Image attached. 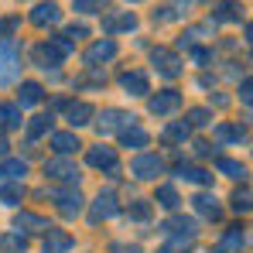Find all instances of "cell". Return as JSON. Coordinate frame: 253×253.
<instances>
[{"instance_id":"obj_19","label":"cell","mask_w":253,"mask_h":253,"mask_svg":"<svg viewBox=\"0 0 253 253\" xmlns=\"http://www.w3.org/2000/svg\"><path fill=\"white\" fill-rule=\"evenodd\" d=\"M120 85H124L130 96H147V92H151V83H147L144 72H124V76H120Z\"/></svg>"},{"instance_id":"obj_8","label":"cell","mask_w":253,"mask_h":253,"mask_svg":"<svg viewBox=\"0 0 253 253\" xmlns=\"http://www.w3.org/2000/svg\"><path fill=\"white\" fill-rule=\"evenodd\" d=\"M62 21V7L55 3V0H42L35 10H31V24L35 28H51V24H58Z\"/></svg>"},{"instance_id":"obj_1","label":"cell","mask_w":253,"mask_h":253,"mask_svg":"<svg viewBox=\"0 0 253 253\" xmlns=\"http://www.w3.org/2000/svg\"><path fill=\"white\" fill-rule=\"evenodd\" d=\"M151 62H154V69H158L161 76H168V79H178V76L185 72V62H181L178 51H171V48H154V51H151Z\"/></svg>"},{"instance_id":"obj_28","label":"cell","mask_w":253,"mask_h":253,"mask_svg":"<svg viewBox=\"0 0 253 253\" xmlns=\"http://www.w3.org/2000/svg\"><path fill=\"white\" fill-rule=\"evenodd\" d=\"M212 133H215V140H219V144H226V140H243V137H247V126H240V124H219Z\"/></svg>"},{"instance_id":"obj_36","label":"cell","mask_w":253,"mask_h":253,"mask_svg":"<svg viewBox=\"0 0 253 253\" xmlns=\"http://www.w3.org/2000/svg\"><path fill=\"white\" fill-rule=\"evenodd\" d=\"M219 171L229 174V178H247V168L240 161H233V158H219Z\"/></svg>"},{"instance_id":"obj_13","label":"cell","mask_w":253,"mask_h":253,"mask_svg":"<svg viewBox=\"0 0 253 253\" xmlns=\"http://www.w3.org/2000/svg\"><path fill=\"white\" fill-rule=\"evenodd\" d=\"M168 236H188V240H195V233H199V222L195 219H188V215H171L168 222L161 226Z\"/></svg>"},{"instance_id":"obj_33","label":"cell","mask_w":253,"mask_h":253,"mask_svg":"<svg viewBox=\"0 0 253 253\" xmlns=\"http://www.w3.org/2000/svg\"><path fill=\"white\" fill-rule=\"evenodd\" d=\"M185 124H188V126H209L212 124V110H206V106L188 110V113H185Z\"/></svg>"},{"instance_id":"obj_34","label":"cell","mask_w":253,"mask_h":253,"mask_svg":"<svg viewBox=\"0 0 253 253\" xmlns=\"http://www.w3.org/2000/svg\"><path fill=\"white\" fill-rule=\"evenodd\" d=\"M72 7H76L79 14H103V10L110 7V0H72Z\"/></svg>"},{"instance_id":"obj_17","label":"cell","mask_w":253,"mask_h":253,"mask_svg":"<svg viewBox=\"0 0 253 253\" xmlns=\"http://www.w3.org/2000/svg\"><path fill=\"white\" fill-rule=\"evenodd\" d=\"M192 206H195L199 215H206V219H212V222L222 219V206L215 202V195H209V192H199V195L192 199Z\"/></svg>"},{"instance_id":"obj_45","label":"cell","mask_w":253,"mask_h":253,"mask_svg":"<svg viewBox=\"0 0 253 253\" xmlns=\"http://www.w3.org/2000/svg\"><path fill=\"white\" fill-rule=\"evenodd\" d=\"M188 247H192L188 236H171V243H168V250H165V253H181V250H188Z\"/></svg>"},{"instance_id":"obj_30","label":"cell","mask_w":253,"mask_h":253,"mask_svg":"<svg viewBox=\"0 0 253 253\" xmlns=\"http://www.w3.org/2000/svg\"><path fill=\"white\" fill-rule=\"evenodd\" d=\"M35 58H38V65H42V69H55V65L62 62V55H58L48 42H42L38 48H35Z\"/></svg>"},{"instance_id":"obj_11","label":"cell","mask_w":253,"mask_h":253,"mask_svg":"<svg viewBox=\"0 0 253 253\" xmlns=\"http://www.w3.org/2000/svg\"><path fill=\"white\" fill-rule=\"evenodd\" d=\"M137 28V14L124 10V14H106L103 17V31L106 35H120V31H133Z\"/></svg>"},{"instance_id":"obj_10","label":"cell","mask_w":253,"mask_h":253,"mask_svg":"<svg viewBox=\"0 0 253 253\" xmlns=\"http://www.w3.org/2000/svg\"><path fill=\"white\" fill-rule=\"evenodd\" d=\"M48 229H55V226L42 215H35V212H17L14 215V233H48Z\"/></svg>"},{"instance_id":"obj_2","label":"cell","mask_w":253,"mask_h":253,"mask_svg":"<svg viewBox=\"0 0 253 253\" xmlns=\"http://www.w3.org/2000/svg\"><path fill=\"white\" fill-rule=\"evenodd\" d=\"M130 174L140 178V181H151V178L165 174V158L161 154H137L133 165H130Z\"/></svg>"},{"instance_id":"obj_21","label":"cell","mask_w":253,"mask_h":253,"mask_svg":"<svg viewBox=\"0 0 253 253\" xmlns=\"http://www.w3.org/2000/svg\"><path fill=\"white\" fill-rule=\"evenodd\" d=\"M92 117H96V110L89 103H69V124H72V130L92 124Z\"/></svg>"},{"instance_id":"obj_25","label":"cell","mask_w":253,"mask_h":253,"mask_svg":"<svg viewBox=\"0 0 253 253\" xmlns=\"http://www.w3.org/2000/svg\"><path fill=\"white\" fill-rule=\"evenodd\" d=\"M147 130H140V126H126V130H120V147H147Z\"/></svg>"},{"instance_id":"obj_47","label":"cell","mask_w":253,"mask_h":253,"mask_svg":"<svg viewBox=\"0 0 253 253\" xmlns=\"http://www.w3.org/2000/svg\"><path fill=\"white\" fill-rule=\"evenodd\" d=\"M192 147H195V154H199V158H209V154H212V144H209V140H195Z\"/></svg>"},{"instance_id":"obj_5","label":"cell","mask_w":253,"mask_h":253,"mask_svg":"<svg viewBox=\"0 0 253 253\" xmlns=\"http://www.w3.org/2000/svg\"><path fill=\"white\" fill-rule=\"evenodd\" d=\"M44 174L48 178H55V181H79V165L72 161V158H51V161H44Z\"/></svg>"},{"instance_id":"obj_24","label":"cell","mask_w":253,"mask_h":253,"mask_svg":"<svg viewBox=\"0 0 253 253\" xmlns=\"http://www.w3.org/2000/svg\"><path fill=\"white\" fill-rule=\"evenodd\" d=\"M188 133H192V126L185 124V120H171V124L161 130V137H165L168 144H185V140H188Z\"/></svg>"},{"instance_id":"obj_42","label":"cell","mask_w":253,"mask_h":253,"mask_svg":"<svg viewBox=\"0 0 253 253\" xmlns=\"http://www.w3.org/2000/svg\"><path fill=\"white\" fill-rule=\"evenodd\" d=\"M21 28V17H0V38H10Z\"/></svg>"},{"instance_id":"obj_31","label":"cell","mask_w":253,"mask_h":253,"mask_svg":"<svg viewBox=\"0 0 253 253\" xmlns=\"http://www.w3.org/2000/svg\"><path fill=\"white\" fill-rule=\"evenodd\" d=\"M178 174H181L185 181H195V185H212V174L206 168H195V165H181Z\"/></svg>"},{"instance_id":"obj_12","label":"cell","mask_w":253,"mask_h":253,"mask_svg":"<svg viewBox=\"0 0 253 253\" xmlns=\"http://www.w3.org/2000/svg\"><path fill=\"white\" fill-rule=\"evenodd\" d=\"M117 55V42L113 38H99V42H92L85 48V62L89 65H99V62H110Z\"/></svg>"},{"instance_id":"obj_43","label":"cell","mask_w":253,"mask_h":253,"mask_svg":"<svg viewBox=\"0 0 253 253\" xmlns=\"http://www.w3.org/2000/svg\"><path fill=\"white\" fill-rule=\"evenodd\" d=\"M85 35H89V28H85V24H69L62 38H65V42H79V38H85Z\"/></svg>"},{"instance_id":"obj_22","label":"cell","mask_w":253,"mask_h":253,"mask_svg":"<svg viewBox=\"0 0 253 253\" xmlns=\"http://www.w3.org/2000/svg\"><path fill=\"white\" fill-rule=\"evenodd\" d=\"M28 174V165L21 161V158H3L0 161V178H7V181H21Z\"/></svg>"},{"instance_id":"obj_9","label":"cell","mask_w":253,"mask_h":253,"mask_svg":"<svg viewBox=\"0 0 253 253\" xmlns=\"http://www.w3.org/2000/svg\"><path fill=\"white\" fill-rule=\"evenodd\" d=\"M85 161H89V168L117 171V151L106 147V144H99V147H89V151H85Z\"/></svg>"},{"instance_id":"obj_14","label":"cell","mask_w":253,"mask_h":253,"mask_svg":"<svg viewBox=\"0 0 253 253\" xmlns=\"http://www.w3.org/2000/svg\"><path fill=\"white\" fill-rule=\"evenodd\" d=\"M51 147H55L58 158H69V154H76L83 144H79L76 130H58V133H51Z\"/></svg>"},{"instance_id":"obj_37","label":"cell","mask_w":253,"mask_h":253,"mask_svg":"<svg viewBox=\"0 0 253 253\" xmlns=\"http://www.w3.org/2000/svg\"><path fill=\"white\" fill-rule=\"evenodd\" d=\"M250 188H247V185H243V188H236V192H233V209L236 212H250Z\"/></svg>"},{"instance_id":"obj_35","label":"cell","mask_w":253,"mask_h":253,"mask_svg":"<svg viewBox=\"0 0 253 253\" xmlns=\"http://www.w3.org/2000/svg\"><path fill=\"white\" fill-rule=\"evenodd\" d=\"M154 202H158V206H165V209H178V202H181V199H178V192H174L171 185H161Z\"/></svg>"},{"instance_id":"obj_16","label":"cell","mask_w":253,"mask_h":253,"mask_svg":"<svg viewBox=\"0 0 253 253\" xmlns=\"http://www.w3.org/2000/svg\"><path fill=\"white\" fill-rule=\"evenodd\" d=\"M55 199H58V212H62L65 219H72V215H79V212H83V195H79V188L55 192Z\"/></svg>"},{"instance_id":"obj_46","label":"cell","mask_w":253,"mask_h":253,"mask_svg":"<svg viewBox=\"0 0 253 253\" xmlns=\"http://www.w3.org/2000/svg\"><path fill=\"white\" fill-rule=\"evenodd\" d=\"M48 44H51V48H55V51H58V55H62V58H65V55H69V51H72V42H65V38H62V35H58V38H48Z\"/></svg>"},{"instance_id":"obj_41","label":"cell","mask_w":253,"mask_h":253,"mask_svg":"<svg viewBox=\"0 0 253 253\" xmlns=\"http://www.w3.org/2000/svg\"><path fill=\"white\" fill-rule=\"evenodd\" d=\"M174 17H181V10H178L174 3H165V7L154 10V21H161V24H165V21H174Z\"/></svg>"},{"instance_id":"obj_7","label":"cell","mask_w":253,"mask_h":253,"mask_svg":"<svg viewBox=\"0 0 253 253\" xmlns=\"http://www.w3.org/2000/svg\"><path fill=\"white\" fill-rule=\"evenodd\" d=\"M117 212H120L117 195H113V192H99V195H96V202H92V209H89V222H92V226H99L103 219H110V215H117Z\"/></svg>"},{"instance_id":"obj_26","label":"cell","mask_w":253,"mask_h":253,"mask_svg":"<svg viewBox=\"0 0 253 253\" xmlns=\"http://www.w3.org/2000/svg\"><path fill=\"white\" fill-rule=\"evenodd\" d=\"M21 124H24L21 120V106L17 103H0V126L3 130H17Z\"/></svg>"},{"instance_id":"obj_50","label":"cell","mask_w":253,"mask_h":253,"mask_svg":"<svg viewBox=\"0 0 253 253\" xmlns=\"http://www.w3.org/2000/svg\"><path fill=\"white\" fill-rule=\"evenodd\" d=\"M113 253H137V247H120V243H117V247H113Z\"/></svg>"},{"instance_id":"obj_49","label":"cell","mask_w":253,"mask_h":253,"mask_svg":"<svg viewBox=\"0 0 253 253\" xmlns=\"http://www.w3.org/2000/svg\"><path fill=\"white\" fill-rule=\"evenodd\" d=\"M3 158H10V144L0 137V161H3Z\"/></svg>"},{"instance_id":"obj_18","label":"cell","mask_w":253,"mask_h":253,"mask_svg":"<svg viewBox=\"0 0 253 253\" xmlns=\"http://www.w3.org/2000/svg\"><path fill=\"white\" fill-rule=\"evenodd\" d=\"M72 250V236L65 229H48L44 233V247L42 253H69Z\"/></svg>"},{"instance_id":"obj_40","label":"cell","mask_w":253,"mask_h":253,"mask_svg":"<svg viewBox=\"0 0 253 253\" xmlns=\"http://www.w3.org/2000/svg\"><path fill=\"white\" fill-rule=\"evenodd\" d=\"M0 202H3V206H17V202H21V188H17V185H3V188H0Z\"/></svg>"},{"instance_id":"obj_48","label":"cell","mask_w":253,"mask_h":253,"mask_svg":"<svg viewBox=\"0 0 253 253\" xmlns=\"http://www.w3.org/2000/svg\"><path fill=\"white\" fill-rule=\"evenodd\" d=\"M253 85H250V79H243V85H240V99H243V103H250L253 99V92H250Z\"/></svg>"},{"instance_id":"obj_23","label":"cell","mask_w":253,"mask_h":253,"mask_svg":"<svg viewBox=\"0 0 253 253\" xmlns=\"http://www.w3.org/2000/svg\"><path fill=\"white\" fill-rule=\"evenodd\" d=\"M0 253H28L24 233H0Z\"/></svg>"},{"instance_id":"obj_20","label":"cell","mask_w":253,"mask_h":253,"mask_svg":"<svg viewBox=\"0 0 253 253\" xmlns=\"http://www.w3.org/2000/svg\"><path fill=\"white\" fill-rule=\"evenodd\" d=\"M243 240H247V233H243V226H233L219 243H215V253H240L243 247Z\"/></svg>"},{"instance_id":"obj_4","label":"cell","mask_w":253,"mask_h":253,"mask_svg":"<svg viewBox=\"0 0 253 253\" xmlns=\"http://www.w3.org/2000/svg\"><path fill=\"white\" fill-rule=\"evenodd\" d=\"M133 120H137V117H133V113H124V110H103V113L96 117V126H99V133H113V130L137 126Z\"/></svg>"},{"instance_id":"obj_15","label":"cell","mask_w":253,"mask_h":253,"mask_svg":"<svg viewBox=\"0 0 253 253\" xmlns=\"http://www.w3.org/2000/svg\"><path fill=\"white\" fill-rule=\"evenodd\" d=\"M240 17H243L240 0H219L215 10H212V21H215V24H233V21H240Z\"/></svg>"},{"instance_id":"obj_29","label":"cell","mask_w":253,"mask_h":253,"mask_svg":"<svg viewBox=\"0 0 253 253\" xmlns=\"http://www.w3.org/2000/svg\"><path fill=\"white\" fill-rule=\"evenodd\" d=\"M51 130V113H38V117H31L28 120V140H38Z\"/></svg>"},{"instance_id":"obj_32","label":"cell","mask_w":253,"mask_h":253,"mask_svg":"<svg viewBox=\"0 0 253 253\" xmlns=\"http://www.w3.org/2000/svg\"><path fill=\"white\" fill-rule=\"evenodd\" d=\"M106 83V72L99 65H85V72L76 79V85H103Z\"/></svg>"},{"instance_id":"obj_38","label":"cell","mask_w":253,"mask_h":253,"mask_svg":"<svg viewBox=\"0 0 253 253\" xmlns=\"http://www.w3.org/2000/svg\"><path fill=\"white\" fill-rule=\"evenodd\" d=\"M202 35H206V28H188V31H185V35L178 38V48H195Z\"/></svg>"},{"instance_id":"obj_3","label":"cell","mask_w":253,"mask_h":253,"mask_svg":"<svg viewBox=\"0 0 253 253\" xmlns=\"http://www.w3.org/2000/svg\"><path fill=\"white\" fill-rule=\"evenodd\" d=\"M17 65H21V51L10 38H0V83L17 79Z\"/></svg>"},{"instance_id":"obj_6","label":"cell","mask_w":253,"mask_h":253,"mask_svg":"<svg viewBox=\"0 0 253 253\" xmlns=\"http://www.w3.org/2000/svg\"><path fill=\"white\" fill-rule=\"evenodd\" d=\"M178 106H181V92H178V89H161V92L151 96V103H147V110H151L154 117H171Z\"/></svg>"},{"instance_id":"obj_44","label":"cell","mask_w":253,"mask_h":253,"mask_svg":"<svg viewBox=\"0 0 253 253\" xmlns=\"http://www.w3.org/2000/svg\"><path fill=\"white\" fill-rule=\"evenodd\" d=\"M192 62H195V65H209L212 51H209V48H202V44H195V48H192Z\"/></svg>"},{"instance_id":"obj_39","label":"cell","mask_w":253,"mask_h":253,"mask_svg":"<svg viewBox=\"0 0 253 253\" xmlns=\"http://www.w3.org/2000/svg\"><path fill=\"white\" fill-rule=\"evenodd\" d=\"M130 219H140V222H147V219H151V202L137 199V202L130 206Z\"/></svg>"},{"instance_id":"obj_27","label":"cell","mask_w":253,"mask_h":253,"mask_svg":"<svg viewBox=\"0 0 253 253\" xmlns=\"http://www.w3.org/2000/svg\"><path fill=\"white\" fill-rule=\"evenodd\" d=\"M42 96H44L42 83H21V103H17V106H21V110H24V106H38Z\"/></svg>"}]
</instances>
